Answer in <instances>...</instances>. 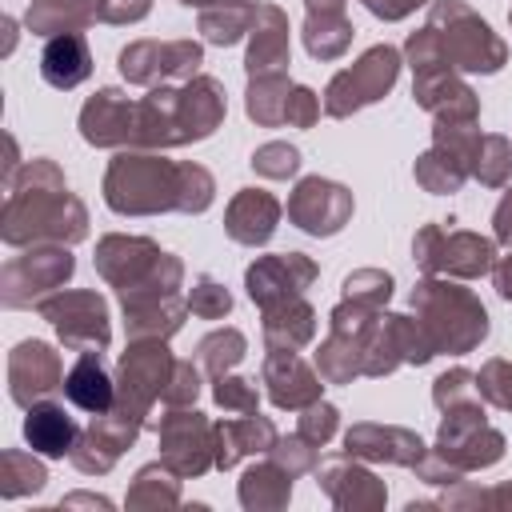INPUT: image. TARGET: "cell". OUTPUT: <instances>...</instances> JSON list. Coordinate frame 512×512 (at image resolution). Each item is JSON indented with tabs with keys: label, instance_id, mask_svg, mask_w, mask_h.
Listing matches in <instances>:
<instances>
[{
	"label": "cell",
	"instance_id": "cell-4",
	"mask_svg": "<svg viewBox=\"0 0 512 512\" xmlns=\"http://www.w3.org/2000/svg\"><path fill=\"white\" fill-rule=\"evenodd\" d=\"M24 436H28V444L40 448L44 456H64V452L72 448V440H76V424L68 420L64 408H56V404H40V408L28 412V420H24Z\"/></svg>",
	"mask_w": 512,
	"mask_h": 512
},
{
	"label": "cell",
	"instance_id": "cell-6",
	"mask_svg": "<svg viewBox=\"0 0 512 512\" xmlns=\"http://www.w3.org/2000/svg\"><path fill=\"white\" fill-rule=\"evenodd\" d=\"M200 296H204V300H196L200 312H208V316H212V312H228V292L216 288L212 280H200Z\"/></svg>",
	"mask_w": 512,
	"mask_h": 512
},
{
	"label": "cell",
	"instance_id": "cell-1",
	"mask_svg": "<svg viewBox=\"0 0 512 512\" xmlns=\"http://www.w3.org/2000/svg\"><path fill=\"white\" fill-rule=\"evenodd\" d=\"M40 72H44V80H48L52 88H76V84L92 72V60H88L84 40H80L76 32L48 40L44 52H40Z\"/></svg>",
	"mask_w": 512,
	"mask_h": 512
},
{
	"label": "cell",
	"instance_id": "cell-7",
	"mask_svg": "<svg viewBox=\"0 0 512 512\" xmlns=\"http://www.w3.org/2000/svg\"><path fill=\"white\" fill-rule=\"evenodd\" d=\"M500 240H512V196L504 200V208H500Z\"/></svg>",
	"mask_w": 512,
	"mask_h": 512
},
{
	"label": "cell",
	"instance_id": "cell-5",
	"mask_svg": "<svg viewBox=\"0 0 512 512\" xmlns=\"http://www.w3.org/2000/svg\"><path fill=\"white\" fill-rule=\"evenodd\" d=\"M396 80V52L392 48H372L356 72H344L336 76V84H356V96H352V108L364 104V100H376L388 84Z\"/></svg>",
	"mask_w": 512,
	"mask_h": 512
},
{
	"label": "cell",
	"instance_id": "cell-8",
	"mask_svg": "<svg viewBox=\"0 0 512 512\" xmlns=\"http://www.w3.org/2000/svg\"><path fill=\"white\" fill-rule=\"evenodd\" d=\"M496 284H500V292H504V296H512V260H508V264L500 268V276H496Z\"/></svg>",
	"mask_w": 512,
	"mask_h": 512
},
{
	"label": "cell",
	"instance_id": "cell-2",
	"mask_svg": "<svg viewBox=\"0 0 512 512\" xmlns=\"http://www.w3.org/2000/svg\"><path fill=\"white\" fill-rule=\"evenodd\" d=\"M328 204H348L344 188L324 184V180H304L300 192H296L292 216H296L300 228H308V232H336L340 220H344V212H328Z\"/></svg>",
	"mask_w": 512,
	"mask_h": 512
},
{
	"label": "cell",
	"instance_id": "cell-3",
	"mask_svg": "<svg viewBox=\"0 0 512 512\" xmlns=\"http://www.w3.org/2000/svg\"><path fill=\"white\" fill-rule=\"evenodd\" d=\"M64 396H68L76 408H84V412H104V408L112 404V380H108L104 364H100L92 352H84V356L72 364V372L64 376Z\"/></svg>",
	"mask_w": 512,
	"mask_h": 512
}]
</instances>
